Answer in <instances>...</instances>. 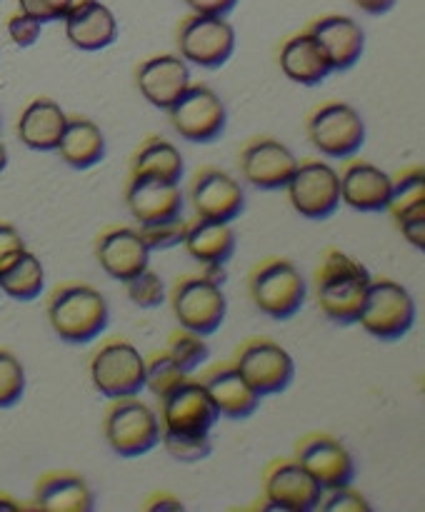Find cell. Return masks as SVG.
<instances>
[{
    "mask_svg": "<svg viewBox=\"0 0 425 512\" xmlns=\"http://www.w3.org/2000/svg\"><path fill=\"white\" fill-rule=\"evenodd\" d=\"M165 300L170 303V310H173L180 328H188L193 333L205 335V338L223 325L225 313H228V300H225L223 288L210 283L200 273L180 275Z\"/></svg>",
    "mask_w": 425,
    "mask_h": 512,
    "instance_id": "9c48e42d",
    "label": "cell"
},
{
    "mask_svg": "<svg viewBox=\"0 0 425 512\" xmlns=\"http://www.w3.org/2000/svg\"><path fill=\"white\" fill-rule=\"evenodd\" d=\"M45 290V270L38 255L25 250L8 270L0 273V293L13 300H35Z\"/></svg>",
    "mask_w": 425,
    "mask_h": 512,
    "instance_id": "4dcf8cb0",
    "label": "cell"
},
{
    "mask_svg": "<svg viewBox=\"0 0 425 512\" xmlns=\"http://www.w3.org/2000/svg\"><path fill=\"white\" fill-rule=\"evenodd\" d=\"M165 113L175 133L190 143H213L228 125V108L220 95L210 85L193 80Z\"/></svg>",
    "mask_w": 425,
    "mask_h": 512,
    "instance_id": "8fae6325",
    "label": "cell"
},
{
    "mask_svg": "<svg viewBox=\"0 0 425 512\" xmlns=\"http://www.w3.org/2000/svg\"><path fill=\"white\" fill-rule=\"evenodd\" d=\"M353 5L368 15H385L395 8V0H353Z\"/></svg>",
    "mask_w": 425,
    "mask_h": 512,
    "instance_id": "bcb514c9",
    "label": "cell"
},
{
    "mask_svg": "<svg viewBox=\"0 0 425 512\" xmlns=\"http://www.w3.org/2000/svg\"><path fill=\"white\" fill-rule=\"evenodd\" d=\"M318 510L325 512H370V503L360 490L353 485H338V488H328L320 495Z\"/></svg>",
    "mask_w": 425,
    "mask_h": 512,
    "instance_id": "f35d334b",
    "label": "cell"
},
{
    "mask_svg": "<svg viewBox=\"0 0 425 512\" xmlns=\"http://www.w3.org/2000/svg\"><path fill=\"white\" fill-rule=\"evenodd\" d=\"M183 245L193 260L200 265L205 263H228L235 253V230L230 223L223 220L193 218L185 223Z\"/></svg>",
    "mask_w": 425,
    "mask_h": 512,
    "instance_id": "f1b7e54d",
    "label": "cell"
},
{
    "mask_svg": "<svg viewBox=\"0 0 425 512\" xmlns=\"http://www.w3.org/2000/svg\"><path fill=\"white\" fill-rule=\"evenodd\" d=\"M160 443L168 455L178 463H200L213 453L210 433H178V430H160Z\"/></svg>",
    "mask_w": 425,
    "mask_h": 512,
    "instance_id": "e575fe53",
    "label": "cell"
},
{
    "mask_svg": "<svg viewBox=\"0 0 425 512\" xmlns=\"http://www.w3.org/2000/svg\"><path fill=\"white\" fill-rule=\"evenodd\" d=\"M185 223L188 220L183 215H173V218H160L153 220V223H140L135 228H138L140 238L145 240V245L153 253V250H168L175 248V245H183Z\"/></svg>",
    "mask_w": 425,
    "mask_h": 512,
    "instance_id": "8d00e7d4",
    "label": "cell"
},
{
    "mask_svg": "<svg viewBox=\"0 0 425 512\" xmlns=\"http://www.w3.org/2000/svg\"><path fill=\"white\" fill-rule=\"evenodd\" d=\"M290 205L308 220H325L338 210L340 183L338 170L323 158H303L295 165L285 185Z\"/></svg>",
    "mask_w": 425,
    "mask_h": 512,
    "instance_id": "7c38bea8",
    "label": "cell"
},
{
    "mask_svg": "<svg viewBox=\"0 0 425 512\" xmlns=\"http://www.w3.org/2000/svg\"><path fill=\"white\" fill-rule=\"evenodd\" d=\"M390 200L385 213L393 220L408 213L425 210V170L423 165H405L398 173L390 175Z\"/></svg>",
    "mask_w": 425,
    "mask_h": 512,
    "instance_id": "1f68e13d",
    "label": "cell"
},
{
    "mask_svg": "<svg viewBox=\"0 0 425 512\" xmlns=\"http://www.w3.org/2000/svg\"><path fill=\"white\" fill-rule=\"evenodd\" d=\"M63 23L68 43L85 53L105 50L118 38V20H115L113 10L100 0H90L83 8L73 10L70 15H65Z\"/></svg>",
    "mask_w": 425,
    "mask_h": 512,
    "instance_id": "484cf974",
    "label": "cell"
},
{
    "mask_svg": "<svg viewBox=\"0 0 425 512\" xmlns=\"http://www.w3.org/2000/svg\"><path fill=\"white\" fill-rule=\"evenodd\" d=\"M195 378H198L200 385L208 390L210 400H213V405L218 408L220 418L245 420L258 410L260 398L255 395V390L245 383V378L238 373L233 360H218V363L205 368L203 373H198Z\"/></svg>",
    "mask_w": 425,
    "mask_h": 512,
    "instance_id": "603a6c76",
    "label": "cell"
},
{
    "mask_svg": "<svg viewBox=\"0 0 425 512\" xmlns=\"http://www.w3.org/2000/svg\"><path fill=\"white\" fill-rule=\"evenodd\" d=\"M398 225L400 235L413 245L415 250L425 248V210H418V213H408L403 218L393 220Z\"/></svg>",
    "mask_w": 425,
    "mask_h": 512,
    "instance_id": "7bdbcfd3",
    "label": "cell"
},
{
    "mask_svg": "<svg viewBox=\"0 0 425 512\" xmlns=\"http://www.w3.org/2000/svg\"><path fill=\"white\" fill-rule=\"evenodd\" d=\"M30 510L40 512H88L95 508V495L88 480L75 470H48L38 478Z\"/></svg>",
    "mask_w": 425,
    "mask_h": 512,
    "instance_id": "cb8c5ba5",
    "label": "cell"
},
{
    "mask_svg": "<svg viewBox=\"0 0 425 512\" xmlns=\"http://www.w3.org/2000/svg\"><path fill=\"white\" fill-rule=\"evenodd\" d=\"M85 3L90 0H18V8L33 15L40 23H53V20H63L73 10L83 8Z\"/></svg>",
    "mask_w": 425,
    "mask_h": 512,
    "instance_id": "ab89813d",
    "label": "cell"
},
{
    "mask_svg": "<svg viewBox=\"0 0 425 512\" xmlns=\"http://www.w3.org/2000/svg\"><path fill=\"white\" fill-rule=\"evenodd\" d=\"M128 173H143L180 183V178L185 175V160L170 140L160 138V135H148L130 155Z\"/></svg>",
    "mask_w": 425,
    "mask_h": 512,
    "instance_id": "f546056e",
    "label": "cell"
},
{
    "mask_svg": "<svg viewBox=\"0 0 425 512\" xmlns=\"http://www.w3.org/2000/svg\"><path fill=\"white\" fill-rule=\"evenodd\" d=\"M190 63L178 53H155L140 60L133 70V83L145 103L158 110H168L190 85Z\"/></svg>",
    "mask_w": 425,
    "mask_h": 512,
    "instance_id": "d6986e66",
    "label": "cell"
},
{
    "mask_svg": "<svg viewBox=\"0 0 425 512\" xmlns=\"http://www.w3.org/2000/svg\"><path fill=\"white\" fill-rule=\"evenodd\" d=\"M25 250L28 248H25V240L23 235L18 233V228H13L10 223H3V220H0V273L8 270Z\"/></svg>",
    "mask_w": 425,
    "mask_h": 512,
    "instance_id": "b9f144b4",
    "label": "cell"
},
{
    "mask_svg": "<svg viewBox=\"0 0 425 512\" xmlns=\"http://www.w3.org/2000/svg\"><path fill=\"white\" fill-rule=\"evenodd\" d=\"M5 165H8V150H5V145L0 143V173L5 170Z\"/></svg>",
    "mask_w": 425,
    "mask_h": 512,
    "instance_id": "c3c4849f",
    "label": "cell"
},
{
    "mask_svg": "<svg viewBox=\"0 0 425 512\" xmlns=\"http://www.w3.org/2000/svg\"><path fill=\"white\" fill-rule=\"evenodd\" d=\"M123 198L125 208L138 225L183 215V193L178 183L153 178V175L128 173Z\"/></svg>",
    "mask_w": 425,
    "mask_h": 512,
    "instance_id": "7402d4cb",
    "label": "cell"
},
{
    "mask_svg": "<svg viewBox=\"0 0 425 512\" xmlns=\"http://www.w3.org/2000/svg\"><path fill=\"white\" fill-rule=\"evenodd\" d=\"M183 508L185 505L180 503L178 495L170 493V490H153L143 503V510H153V512H173Z\"/></svg>",
    "mask_w": 425,
    "mask_h": 512,
    "instance_id": "ee69618b",
    "label": "cell"
},
{
    "mask_svg": "<svg viewBox=\"0 0 425 512\" xmlns=\"http://www.w3.org/2000/svg\"><path fill=\"white\" fill-rule=\"evenodd\" d=\"M310 145L325 158L345 160L358 155L365 143V123L345 100H323L305 118Z\"/></svg>",
    "mask_w": 425,
    "mask_h": 512,
    "instance_id": "8992f818",
    "label": "cell"
},
{
    "mask_svg": "<svg viewBox=\"0 0 425 512\" xmlns=\"http://www.w3.org/2000/svg\"><path fill=\"white\" fill-rule=\"evenodd\" d=\"M125 295H128V300L133 305H138V308L143 310H150V308H158V305L165 303V298H168V288H165V280L160 278L158 270H153L148 265V268L140 270L135 278L125 280Z\"/></svg>",
    "mask_w": 425,
    "mask_h": 512,
    "instance_id": "d590c367",
    "label": "cell"
},
{
    "mask_svg": "<svg viewBox=\"0 0 425 512\" xmlns=\"http://www.w3.org/2000/svg\"><path fill=\"white\" fill-rule=\"evenodd\" d=\"M0 510L5 512H15V510H28V505H20L13 495L8 493H0Z\"/></svg>",
    "mask_w": 425,
    "mask_h": 512,
    "instance_id": "7dc6e473",
    "label": "cell"
},
{
    "mask_svg": "<svg viewBox=\"0 0 425 512\" xmlns=\"http://www.w3.org/2000/svg\"><path fill=\"white\" fill-rule=\"evenodd\" d=\"M278 68L283 70V75L288 80L298 85H318L328 78L333 70L330 63L325 60L323 50L315 43V38L310 35V30H298V33L288 35L283 43L278 45Z\"/></svg>",
    "mask_w": 425,
    "mask_h": 512,
    "instance_id": "d4e9b609",
    "label": "cell"
},
{
    "mask_svg": "<svg viewBox=\"0 0 425 512\" xmlns=\"http://www.w3.org/2000/svg\"><path fill=\"white\" fill-rule=\"evenodd\" d=\"M263 495L283 512H313L318 510L323 490L290 455V458H273L265 465Z\"/></svg>",
    "mask_w": 425,
    "mask_h": 512,
    "instance_id": "e0dca14e",
    "label": "cell"
},
{
    "mask_svg": "<svg viewBox=\"0 0 425 512\" xmlns=\"http://www.w3.org/2000/svg\"><path fill=\"white\" fill-rule=\"evenodd\" d=\"M188 200L198 218L233 223L245 210V193L238 180L218 165H200L188 183Z\"/></svg>",
    "mask_w": 425,
    "mask_h": 512,
    "instance_id": "2e32d148",
    "label": "cell"
},
{
    "mask_svg": "<svg viewBox=\"0 0 425 512\" xmlns=\"http://www.w3.org/2000/svg\"><path fill=\"white\" fill-rule=\"evenodd\" d=\"M65 123H68V113L55 100L40 95L30 100L18 115V138L25 148L35 153H53L58 148Z\"/></svg>",
    "mask_w": 425,
    "mask_h": 512,
    "instance_id": "4316f807",
    "label": "cell"
},
{
    "mask_svg": "<svg viewBox=\"0 0 425 512\" xmlns=\"http://www.w3.org/2000/svg\"><path fill=\"white\" fill-rule=\"evenodd\" d=\"M295 165L293 150L273 135H253L238 153L240 175L255 190H285Z\"/></svg>",
    "mask_w": 425,
    "mask_h": 512,
    "instance_id": "5bb4252c",
    "label": "cell"
},
{
    "mask_svg": "<svg viewBox=\"0 0 425 512\" xmlns=\"http://www.w3.org/2000/svg\"><path fill=\"white\" fill-rule=\"evenodd\" d=\"M178 55L190 65L213 70L228 63L235 50V28L225 15H185L175 28Z\"/></svg>",
    "mask_w": 425,
    "mask_h": 512,
    "instance_id": "30bf717a",
    "label": "cell"
},
{
    "mask_svg": "<svg viewBox=\"0 0 425 512\" xmlns=\"http://www.w3.org/2000/svg\"><path fill=\"white\" fill-rule=\"evenodd\" d=\"M188 375L193 373H185L165 348L153 350V353L145 355V388H148L155 398H163L168 390H173L175 385L183 383Z\"/></svg>",
    "mask_w": 425,
    "mask_h": 512,
    "instance_id": "836d02e7",
    "label": "cell"
},
{
    "mask_svg": "<svg viewBox=\"0 0 425 512\" xmlns=\"http://www.w3.org/2000/svg\"><path fill=\"white\" fill-rule=\"evenodd\" d=\"M48 323L63 343H93L110 323V308L105 295L83 280H68L50 290L45 303Z\"/></svg>",
    "mask_w": 425,
    "mask_h": 512,
    "instance_id": "7a4b0ae2",
    "label": "cell"
},
{
    "mask_svg": "<svg viewBox=\"0 0 425 512\" xmlns=\"http://www.w3.org/2000/svg\"><path fill=\"white\" fill-rule=\"evenodd\" d=\"M25 393V370L18 355L8 348H0V410L13 408Z\"/></svg>",
    "mask_w": 425,
    "mask_h": 512,
    "instance_id": "74e56055",
    "label": "cell"
},
{
    "mask_svg": "<svg viewBox=\"0 0 425 512\" xmlns=\"http://www.w3.org/2000/svg\"><path fill=\"white\" fill-rule=\"evenodd\" d=\"M370 338L393 340L405 338L415 325V300L408 290L390 278H370L358 323Z\"/></svg>",
    "mask_w": 425,
    "mask_h": 512,
    "instance_id": "52a82bcc",
    "label": "cell"
},
{
    "mask_svg": "<svg viewBox=\"0 0 425 512\" xmlns=\"http://www.w3.org/2000/svg\"><path fill=\"white\" fill-rule=\"evenodd\" d=\"M310 35L323 50L333 73H345L360 60L365 48V33L353 18L343 13L318 15L308 23Z\"/></svg>",
    "mask_w": 425,
    "mask_h": 512,
    "instance_id": "44dd1931",
    "label": "cell"
},
{
    "mask_svg": "<svg viewBox=\"0 0 425 512\" xmlns=\"http://www.w3.org/2000/svg\"><path fill=\"white\" fill-rule=\"evenodd\" d=\"M88 375L93 388L103 398H128L145 388V355L130 340L110 335L88 360Z\"/></svg>",
    "mask_w": 425,
    "mask_h": 512,
    "instance_id": "5b68a950",
    "label": "cell"
},
{
    "mask_svg": "<svg viewBox=\"0 0 425 512\" xmlns=\"http://www.w3.org/2000/svg\"><path fill=\"white\" fill-rule=\"evenodd\" d=\"M230 360L258 398L285 393L295 378L293 355L280 343L260 335L243 340Z\"/></svg>",
    "mask_w": 425,
    "mask_h": 512,
    "instance_id": "ba28073f",
    "label": "cell"
},
{
    "mask_svg": "<svg viewBox=\"0 0 425 512\" xmlns=\"http://www.w3.org/2000/svg\"><path fill=\"white\" fill-rule=\"evenodd\" d=\"M370 270L340 248H325L313 270V298L320 313L338 325H355L370 285Z\"/></svg>",
    "mask_w": 425,
    "mask_h": 512,
    "instance_id": "6da1fadb",
    "label": "cell"
},
{
    "mask_svg": "<svg viewBox=\"0 0 425 512\" xmlns=\"http://www.w3.org/2000/svg\"><path fill=\"white\" fill-rule=\"evenodd\" d=\"M340 203L358 213H385L390 200V173L363 158H345L338 170Z\"/></svg>",
    "mask_w": 425,
    "mask_h": 512,
    "instance_id": "ffe728a7",
    "label": "cell"
},
{
    "mask_svg": "<svg viewBox=\"0 0 425 512\" xmlns=\"http://www.w3.org/2000/svg\"><path fill=\"white\" fill-rule=\"evenodd\" d=\"M103 438L120 458H140L160 445L158 413L138 395L115 398L105 408Z\"/></svg>",
    "mask_w": 425,
    "mask_h": 512,
    "instance_id": "277c9868",
    "label": "cell"
},
{
    "mask_svg": "<svg viewBox=\"0 0 425 512\" xmlns=\"http://www.w3.org/2000/svg\"><path fill=\"white\" fill-rule=\"evenodd\" d=\"M193 13L203 15H230L238 0H183Z\"/></svg>",
    "mask_w": 425,
    "mask_h": 512,
    "instance_id": "f6af8a7d",
    "label": "cell"
},
{
    "mask_svg": "<svg viewBox=\"0 0 425 512\" xmlns=\"http://www.w3.org/2000/svg\"><path fill=\"white\" fill-rule=\"evenodd\" d=\"M160 430H178V433H210L220 420L218 408L210 400L208 390L200 385L195 375H188L180 385L158 398Z\"/></svg>",
    "mask_w": 425,
    "mask_h": 512,
    "instance_id": "4fadbf2b",
    "label": "cell"
},
{
    "mask_svg": "<svg viewBox=\"0 0 425 512\" xmlns=\"http://www.w3.org/2000/svg\"><path fill=\"white\" fill-rule=\"evenodd\" d=\"M5 30H8L10 43L18 45V48H30V45L38 43L40 30H43V23H40V20H35L33 15L18 10V13H13L8 18V23H5Z\"/></svg>",
    "mask_w": 425,
    "mask_h": 512,
    "instance_id": "60d3db41",
    "label": "cell"
},
{
    "mask_svg": "<svg viewBox=\"0 0 425 512\" xmlns=\"http://www.w3.org/2000/svg\"><path fill=\"white\" fill-rule=\"evenodd\" d=\"M248 295L268 318L290 320L308 298V283L293 260L268 255L250 268Z\"/></svg>",
    "mask_w": 425,
    "mask_h": 512,
    "instance_id": "3957f363",
    "label": "cell"
},
{
    "mask_svg": "<svg viewBox=\"0 0 425 512\" xmlns=\"http://www.w3.org/2000/svg\"><path fill=\"white\" fill-rule=\"evenodd\" d=\"M293 458L300 468L320 485V490L353 483L355 463L350 450L330 433H305L293 448Z\"/></svg>",
    "mask_w": 425,
    "mask_h": 512,
    "instance_id": "9a60e30c",
    "label": "cell"
},
{
    "mask_svg": "<svg viewBox=\"0 0 425 512\" xmlns=\"http://www.w3.org/2000/svg\"><path fill=\"white\" fill-rule=\"evenodd\" d=\"M165 350L173 355V360L185 370V373H195V370L210 358V345L208 340H205V335L193 333V330L188 328H180V325L168 333Z\"/></svg>",
    "mask_w": 425,
    "mask_h": 512,
    "instance_id": "d6a6232c",
    "label": "cell"
},
{
    "mask_svg": "<svg viewBox=\"0 0 425 512\" xmlns=\"http://www.w3.org/2000/svg\"><path fill=\"white\" fill-rule=\"evenodd\" d=\"M105 135L98 123L85 115H68L55 153L73 170H88L105 158Z\"/></svg>",
    "mask_w": 425,
    "mask_h": 512,
    "instance_id": "83f0119b",
    "label": "cell"
},
{
    "mask_svg": "<svg viewBox=\"0 0 425 512\" xmlns=\"http://www.w3.org/2000/svg\"><path fill=\"white\" fill-rule=\"evenodd\" d=\"M93 255L103 273L120 283L135 278L140 270L150 265V248L140 238L138 228H130V225H108L100 230L95 235Z\"/></svg>",
    "mask_w": 425,
    "mask_h": 512,
    "instance_id": "ac0fdd59",
    "label": "cell"
}]
</instances>
